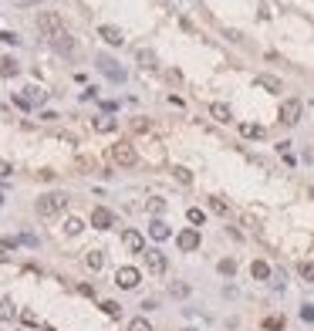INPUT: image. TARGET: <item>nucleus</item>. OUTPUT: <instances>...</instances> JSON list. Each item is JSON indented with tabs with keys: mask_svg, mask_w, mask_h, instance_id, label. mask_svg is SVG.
<instances>
[{
	"mask_svg": "<svg viewBox=\"0 0 314 331\" xmlns=\"http://www.w3.org/2000/svg\"><path fill=\"white\" fill-rule=\"evenodd\" d=\"M65 206H68V196L65 193H44V196H37V203H34L37 217H44V220L65 213Z\"/></svg>",
	"mask_w": 314,
	"mask_h": 331,
	"instance_id": "nucleus-1",
	"label": "nucleus"
},
{
	"mask_svg": "<svg viewBox=\"0 0 314 331\" xmlns=\"http://www.w3.org/2000/svg\"><path fill=\"white\" fill-rule=\"evenodd\" d=\"M37 27H41V34L48 41H54V37H61L65 34V21L54 14V10H44V14H37Z\"/></svg>",
	"mask_w": 314,
	"mask_h": 331,
	"instance_id": "nucleus-2",
	"label": "nucleus"
},
{
	"mask_svg": "<svg viewBox=\"0 0 314 331\" xmlns=\"http://www.w3.org/2000/svg\"><path fill=\"white\" fill-rule=\"evenodd\" d=\"M112 162H115V166H125V169H129V166H135V162H139L135 146H132V142H125V139H122V142H115V146H112Z\"/></svg>",
	"mask_w": 314,
	"mask_h": 331,
	"instance_id": "nucleus-3",
	"label": "nucleus"
},
{
	"mask_svg": "<svg viewBox=\"0 0 314 331\" xmlns=\"http://www.w3.org/2000/svg\"><path fill=\"white\" fill-rule=\"evenodd\" d=\"M301 112H304L301 98H287V102L281 105V122H284V125H298V122H301Z\"/></svg>",
	"mask_w": 314,
	"mask_h": 331,
	"instance_id": "nucleus-4",
	"label": "nucleus"
},
{
	"mask_svg": "<svg viewBox=\"0 0 314 331\" xmlns=\"http://www.w3.org/2000/svg\"><path fill=\"white\" fill-rule=\"evenodd\" d=\"M98 68H102V74H108L112 81H125V71L119 68V61L108 54H98Z\"/></svg>",
	"mask_w": 314,
	"mask_h": 331,
	"instance_id": "nucleus-5",
	"label": "nucleus"
},
{
	"mask_svg": "<svg viewBox=\"0 0 314 331\" xmlns=\"http://www.w3.org/2000/svg\"><path fill=\"white\" fill-rule=\"evenodd\" d=\"M142 254H145V267H149L155 277L166 274V257H162V250H155V247H152V250H142Z\"/></svg>",
	"mask_w": 314,
	"mask_h": 331,
	"instance_id": "nucleus-6",
	"label": "nucleus"
},
{
	"mask_svg": "<svg viewBox=\"0 0 314 331\" xmlns=\"http://www.w3.org/2000/svg\"><path fill=\"white\" fill-rule=\"evenodd\" d=\"M115 284H119V287H125V291L139 287V270H135V267H119V274H115Z\"/></svg>",
	"mask_w": 314,
	"mask_h": 331,
	"instance_id": "nucleus-7",
	"label": "nucleus"
},
{
	"mask_svg": "<svg viewBox=\"0 0 314 331\" xmlns=\"http://www.w3.org/2000/svg\"><path fill=\"white\" fill-rule=\"evenodd\" d=\"M98 37H102L105 44H112V48L125 44V34H122L119 27H112V24H102V27H98Z\"/></svg>",
	"mask_w": 314,
	"mask_h": 331,
	"instance_id": "nucleus-8",
	"label": "nucleus"
},
{
	"mask_svg": "<svg viewBox=\"0 0 314 331\" xmlns=\"http://www.w3.org/2000/svg\"><path fill=\"white\" fill-rule=\"evenodd\" d=\"M122 243H125V250H132V254H142L145 250V240H142L139 230H125V233H122Z\"/></svg>",
	"mask_w": 314,
	"mask_h": 331,
	"instance_id": "nucleus-9",
	"label": "nucleus"
},
{
	"mask_svg": "<svg viewBox=\"0 0 314 331\" xmlns=\"http://www.w3.org/2000/svg\"><path fill=\"white\" fill-rule=\"evenodd\" d=\"M112 223H115L112 210H105V206H95V210H91V226H98V230H108Z\"/></svg>",
	"mask_w": 314,
	"mask_h": 331,
	"instance_id": "nucleus-10",
	"label": "nucleus"
},
{
	"mask_svg": "<svg viewBox=\"0 0 314 331\" xmlns=\"http://www.w3.org/2000/svg\"><path fill=\"white\" fill-rule=\"evenodd\" d=\"M176 243H179V250H186V254H193L196 247H200V233H196V230H183V233L176 237Z\"/></svg>",
	"mask_w": 314,
	"mask_h": 331,
	"instance_id": "nucleus-11",
	"label": "nucleus"
},
{
	"mask_svg": "<svg viewBox=\"0 0 314 331\" xmlns=\"http://www.w3.org/2000/svg\"><path fill=\"white\" fill-rule=\"evenodd\" d=\"M240 135L243 139H264L267 129H264V125H257V122H243V125H240Z\"/></svg>",
	"mask_w": 314,
	"mask_h": 331,
	"instance_id": "nucleus-12",
	"label": "nucleus"
},
{
	"mask_svg": "<svg viewBox=\"0 0 314 331\" xmlns=\"http://www.w3.org/2000/svg\"><path fill=\"white\" fill-rule=\"evenodd\" d=\"M51 44H54V51H61V54H74V37L68 31L61 34V37H54Z\"/></svg>",
	"mask_w": 314,
	"mask_h": 331,
	"instance_id": "nucleus-13",
	"label": "nucleus"
},
{
	"mask_svg": "<svg viewBox=\"0 0 314 331\" xmlns=\"http://www.w3.org/2000/svg\"><path fill=\"white\" fill-rule=\"evenodd\" d=\"M209 115L217 122H233V112H230V105H223V102H213V105H209Z\"/></svg>",
	"mask_w": 314,
	"mask_h": 331,
	"instance_id": "nucleus-14",
	"label": "nucleus"
},
{
	"mask_svg": "<svg viewBox=\"0 0 314 331\" xmlns=\"http://www.w3.org/2000/svg\"><path fill=\"white\" fill-rule=\"evenodd\" d=\"M14 74H17V57L4 54L0 57V78H14Z\"/></svg>",
	"mask_w": 314,
	"mask_h": 331,
	"instance_id": "nucleus-15",
	"label": "nucleus"
},
{
	"mask_svg": "<svg viewBox=\"0 0 314 331\" xmlns=\"http://www.w3.org/2000/svg\"><path fill=\"white\" fill-rule=\"evenodd\" d=\"M257 88H267V91H281V78H274V74H257Z\"/></svg>",
	"mask_w": 314,
	"mask_h": 331,
	"instance_id": "nucleus-16",
	"label": "nucleus"
},
{
	"mask_svg": "<svg viewBox=\"0 0 314 331\" xmlns=\"http://www.w3.org/2000/svg\"><path fill=\"white\" fill-rule=\"evenodd\" d=\"M24 98H27V105H44V98H48V91H41V88H24Z\"/></svg>",
	"mask_w": 314,
	"mask_h": 331,
	"instance_id": "nucleus-17",
	"label": "nucleus"
},
{
	"mask_svg": "<svg viewBox=\"0 0 314 331\" xmlns=\"http://www.w3.org/2000/svg\"><path fill=\"white\" fill-rule=\"evenodd\" d=\"M10 318H17V307L10 298H0V321H10Z\"/></svg>",
	"mask_w": 314,
	"mask_h": 331,
	"instance_id": "nucleus-18",
	"label": "nucleus"
},
{
	"mask_svg": "<svg viewBox=\"0 0 314 331\" xmlns=\"http://www.w3.org/2000/svg\"><path fill=\"white\" fill-rule=\"evenodd\" d=\"M149 233H152V240H166V237H169V226L162 223V220H152V226H149Z\"/></svg>",
	"mask_w": 314,
	"mask_h": 331,
	"instance_id": "nucleus-19",
	"label": "nucleus"
},
{
	"mask_svg": "<svg viewBox=\"0 0 314 331\" xmlns=\"http://www.w3.org/2000/svg\"><path fill=\"white\" fill-rule=\"evenodd\" d=\"M85 264H88L91 270H102V267H105V254H102V250H88V257H85Z\"/></svg>",
	"mask_w": 314,
	"mask_h": 331,
	"instance_id": "nucleus-20",
	"label": "nucleus"
},
{
	"mask_svg": "<svg viewBox=\"0 0 314 331\" xmlns=\"http://www.w3.org/2000/svg\"><path fill=\"white\" fill-rule=\"evenodd\" d=\"M206 203H209V210H213V213H220V217H230V206H226L220 196H209Z\"/></svg>",
	"mask_w": 314,
	"mask_h": 331,
	"instance_id": "nucleus-21",
	"label": "nucleus"
},
{
	"mask_svg": "<svg viewBox=\"0 0 314 331\" xmlns=\"http://www.w3.org/2000/svg\"><path fill=\"white\" fill-rule=\"evenodd\" d=\"M14 250H17V240L14 237H4V240H0V260H7Z\"/></svg>",
	"mask_w": 314,
	"mask_h": 331,
	"instance_id": "nucleus-22",
	"label": "nucleus"
},
{
	"mask_svg": "<svg viewBox=\"0 0 314 331\" xmlns=\"http://www.w3.org/2000/svg\"><path fill=\"white\" fill-rule=\"evenodd\" d=\"M112 129H115L112 115H98V119H95V132H112Z\"/></svg>",
	"mask_w": 314,
	"mask_h": 331,
	"instance_id": "nucleus-23",
	"label": "nucleus"
},
{
	"mask_svg": "<svg viewBox=\"0 0 314 331\" xmlns=\"http://www.w3.org/2000/svg\"><path fill=\"white\" fill-rule=\"evenodd\" d=\"M81 230H85V223H81V220H78V217H71V220H65V233H68V237H78V233H81Z\"/></svg>",
	"mask_w": 314,
	"mask_h": 331,
	"instance_id": "nucleus-24",
	"label": "nucleus"
},
{
	"mask_svg": "<svg viewBox=\"0 0 314 331\" xmlns=\"http://www.w3.org/2000/svg\"><path fill=\"white\" fill-rule=\"evenodd\" d=\"M250 270H253V277H257V281H267V277H270V267H267L264 260H253V267H250Z\"/></svg>",
	"mask_w": 314,
	"mask_h": 331,
	"instance_id": "nucleus-25",
	"label": "nucleus"
},
{
	"mask_svg": "<svg viewBox=\"0 0 314 331\" xmlns=\"http://www.w3.org/2000/svg\"><path fill=\"white\" fill-rule=\"evenodd\" d=\"M220 274H223V277H233L237 274V260H230V257L220 260Z\"/></svg>",
	"mask_w": 314,
	"mask_h": 331,
	"instance_id": "nucleus-26",
	"label": "nucleus"
},
{
	"mask_svg": "<svg viewBox=\"0 0 314 331\" xmlns=\"http://www.w3.org/2000/svg\"><path fill=\"white\" fill-rule=\"evenodd\" d=\"M301 277H304V281H314V260H301Z\"/></svg>",
	"mask_w": 314,
	"mask_h": 331,
	"instance_id": "nucleus-27",
	"label": "nucleus"
},
{
	"mask_svg": "<svg viewBox=\"0 0 314 331\" xmlns=\"http://www.w3.org/2000/svg\"><path fill=\"white\" fill-rule=\"evenodd\" d=\"M264 328H267V331H281V328H284V318H281V315H270V318L264 321Z\"/></svg>",
	"mask_w": 314,
	"mask_h": 331,
	"instance_id": "nucleus-28",
	"label": "nucleus"
},
{
	"mask_svg": "<svg viewBox=\"0 0 314 331\" xmlns=\"http://www.w3.org/2000/svg\"><path fill=\"white\" fill-rule=\"evenodd\" d=\"M129 331H152V324L145 321V318H132V321H129Z\"/></svg>",
	"mask_w": 314,
	"mask_h": 331,
	"instance_id": "nucleus-29",
	"label": "nucleus"
},
{
	"mask_svg": "<svg viewBox=\"0 0 314 331\" xmlns=\"http://www.w3.org/2000/svg\"><path fill=\"white\" fill-rule=\"evenodd\" d=\"M102 311H105L108 318H119V315H122V307L115 304V301H105V304H102Z\"/></svg>",
	"mask_w": 314,
	"mask_h": 331,
	"instance_id": "nucleus-30",
	"label": "nucleus"
},
{
	"mask_svg": "<svg viewBox=\"0 0 314 331\" xmlns=\"http://www.w3.org/2000/svg\"><path fill=\"white\" fill-rule=\"evenodd\" d=\"M139 61H142V68H155V54L152 51H139Z\"/></svg>",
	"mask_w": 314,
	"mask_h": 331,
	"instance_id": "nucleus-31",
	"label": "nucleus"
},
{
	"mask_svg": "<svg viewBox=\"0 0 314 331\" xmlns=\"http://www.w3.org/2000/svg\"><path fill=\"white\" fill-rule=\"evenodd\" d=\"M162 210H166V203H162L159 196H152V200H149V213H152V217H159Z\"/></svg>",
	"mask_w": 314,
	"mask_h": 331,
	"instance_id": "nucleus-32",
	"label": "nucleus"
},
{
	"mask_svg": "<svg viewBox=\"0 0 314 331\" xmlns=\"http://www.w3.org/2000/svg\"><path fill=\"white\" fill-rule=\"evenodd\" d=\"M186 217H189V223H196V226H200V223H206V213H203V210H196V206H193L189 213H186Z\"/></svg>",
	"mask_w": 314,
	"mask_h": 331,
	"instance_id": "nucleus-33",
	"label": "nucleus"
},
{
	"mask_svg": "<svg viewBox=\"0 0 314 331\" xmlns=\"http://www.w3.org/2000/svg\"><path fill=\"white\" fill-rule=\"evenodd\" d=\"M132 129H135V132H149V129H152V122H149V119H132Z\"/></svg>",
	"mask_w": 314,
	"mask_h": 331,
	"instance_id": "nucleus-34",
	"label": "nucleus"
},
{
	"mask_svg": "<svg viewBox=\"0 0 314 331\" xmlns=\"http://www.w3.org/2000/svg\"><path fill=\"white\" fill-rule=\"evenodd\" d=\"M176 183H183V186H189V183H193V176H189V169H176Z\"/></svg>",
	"mask_w": 314,
	"mask_h": 331,
	"instance_id": "nucleus-35",
	"label": "nucleus"
},
{
	"mask_svg": "<svg viewBox=\"0 0 314 331\" xmlns=\"http://www.w3.org/2000/svg\"><path fill=\"white\" fill-rule=\"evenodd\" d=\"M169 291H172V298H186V294H189V287H186V284H172Z\"/></svg>",
	"mask_w": 314,
	"mask_h": 331,
	"instance_id": "nucleus-36",
	"label": "nucleus"
},
{
	"mask_svg": "<svg viewBox=\"0 0 314 331\" xmlns=\"http://www.w3.org/2000/svg\"><path fill=\"white\" fill-rule=\"evenodd\" d=\"M0 41H4V44H17V34L14 31H0Z\"/></svg>",
	"mask_w": 314,
	"mask_h": 331,
	"instance_id": "nucleus-37",
	"label": "nucleus"
},
{
	"mask_svg": "<svg viewBox=\"0 0 314 331\" xmlns=\"http://www.w3.org/2000/svg\"><path fill=\"white\" fill-rule=\"evenodd\" d=\"M301 318H304V321H314V307L304 304V307H301Z\"/></svg>",
	"mask_w": 314,
	"mask_h": 331,
	"instance_id": "nucleus-38",
	"label": "nucleus"
},
{
	"mask_svg": "<svg viewBox=\"0 0 314 331\" xmlns=\"http://www.w3.org/2000/svg\"><path fill=\"white\" fill-rule=\"evenodd\" d=\"M21 321H24V324H37V315H34V311H24V315H21Z\"/></svg>",
	"mask_w": 314,
	"mask_h": 331,
	"instance_id": "nucleus-39",
	"label": "nucleus"
},
{
	"mask_svg": "<svg viewBox=\"0 0 314 331\" xmlns=\"http://www.w3.org/2000/svg\"><path fill=\"white\" fill-rule=\"evenodd\" d=\"M10 172H14V169H10V162H7V159H0V179L10 176Z\"/></svg>",
	"mask_w": 314,
	"mask_h": 331,
	"instance_id": "nucleus-40",
	"label": "nucleus"
},
{
	"mask_svg": "<svg viewBox=\"0 0 314 331\" xmlns=\"http://www.w3.org/2000/svg\"><path fill=\"white\" fill-rule=\"evenodd\" d=\"M78 291H81V294H85V298H95V287H91V284H81Z\"/></svg>",
	"mask_w": 314,
	"mask_h": 331,
	"instance_id": "nucleus-41",
	"label": "nucleus"
},
{
	"mask_svg": "<svg viewBox=\"0 0 314 331\" xmlns=\"http://www.w3.org/2000/svg\"><path fill=\"white\" fill-rule=\"evenodd\" d=\"M78 169H95V159H78Z\"/></svg>",
	"mask_w": 314,
	"mask_h": 331,
	"instance_id": "nucleus-42",
	"label": "nucleus"
},
{
	"mask_svg": "<svg viewBox=\"0 0 314 331\" xmlns=\"http://www.w3.org/2000/svg\"><path fill=\"white\" fill-rule=\"evenodd\" d=\"M4 200H7V193H4V189H0V206H4Z\"/></svg>",
	"mask_w": 314,
	"mask_h": 331,
	"instance_id": "nucleus-43",
	"label": "nucleus"
},
{
	"mask_svg": "<svg viewBox=\"0 0 314 331\" xmlns=\"http://www.w3.org/2000/svg\"><path fill=\"white\" fill-rule=\"evenodd\" d=\"M41 331H54V328H51V324H44V328H41Z\"/></svg>",
	"mask_w": 314,
	"mask_h": 331,
	"instance_id": "nucleus-44",
	"label": "nucleus"
},
{
	"mask_svg": "<svg viewBox=\"0 0 314 331\" xmlns=\"http://www.w3.org/2000/svg\"><path fill=\"white\" fill-rule=\"evenodd\" d=\"M183 331H196V328H183Z\"/></svg>",
	"mask_w": 314,
	"mask_h": 331,
	"instance_id": "nucleus-45",
	"label": "nucleus"
}]
</instances>
